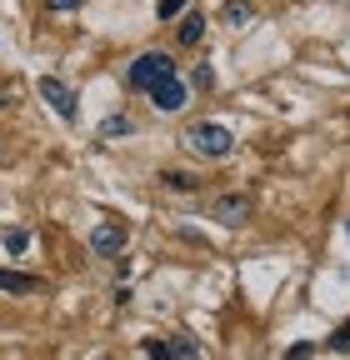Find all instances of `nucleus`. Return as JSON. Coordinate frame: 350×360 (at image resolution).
Here are the masks:
<instances>
[{"label":"nucleus","mask_w":350,"mask_h":360,"mask_svg":"<svg viewBox=\"0 0 350 360\" xmlns=\"http://www.w3.org/2000/svg\"><path fill=\"white\" fill-rule=\"evenodd\" d=\"M150 101H155V110H165V115H175L190 96H186V80L181 75H165V80H155L150 85Z\"/></svg>","instance_id":"7ed1b4c3"},{"label":"nucleus","mask_w":350,"mask_h":360,"mask_svg":"<svg viewBox=\"0 0 350 360\" xmlns=\"http://www.w3.org/2000/svg\"><path fill=\"white\" fill-rule=\"evenodd\" d=\"M250 210H255V200H250V195H221V200L210 205V215L221 220V225H240Z\"/></svg>","instance_id":"423d86ee"},{"label":"nucleus","mask_w":350,"mask_h":360,"mask_svg":"<svg viewBox=\"0 0 350 360\" xmlns=\"http://www.w3.org/2000/svg\"><path fill=\"white\" fill-rule=\"evenodd\" d=\"M141 350H145V360H175V340H160V335L141 340Z\"/></svg>","instance_id":"9d476101"},{"label":"nucleus","mask_w":350,"mask_h":360,"mask_svg":"<svg viewBox=\"0 0 350 360\" xmlns=\"http://www.w3.org/2000/svg\"><path fill=\"white\" fill-rule=\"evenodd\" d=\"M0 290L25 295V290H40V281H35V276H20V270H0Z\"/></svg>","instance_id":"6e6552de"},{"label":"nucleus","mask_w":350,"mask_h":360,"mask_svg":"<svg viewBox=\"0 0 350 360\" xmlns=\"http://www.w3.org/2000/svg\"><path fill=\"white\" fill-rule=\"evenodd\" d=\"M25 245H30L25 231H6V250H11V255H25Z\"/></svg>","instance_id":"ddd939ff"},{"label":"nucleus","mask_w":350,"mask_h":360,"mask_svg":"<svg viewBox=\"0 0 350 360\" xmlns=\"http://www.w3.org/2000/svg\"><path fill=\"white\" fill-rule=\"evenodd\" d=\"M46 11H80V0H46Z\"/></svg>","instance_id":"f3484780"},{"label":"nucleus","mask_w":350,"mask_h":360,"mask_svg":"<svg viewBox=\"0 0 350 360\" xmlns=\"http://www.w3.org/2000/svg\"><path fill=\"white\" fill-rule=\"evenodd\" d=\"M221 20H226L231 30L250 25V20H255V11H250V0H226V6H221Z\"/></svg>","instance_id":"0eeeda50"},{"label":"nucleus","mask_w":350,"mask_h":360,"mask_svg":"<svg viewBox=\"0 0 350 360\" xmlns=\"http://www.w3.org/2000/svg\"><path fill=\"white\" fill-rule=\"evenodd\" d=\"M181 11H186V0H160V20H175Z\"/></svg>","instance_id":"2eb2a0df"},{"label":"nucleus","mask_w":350,"mask_h":360,"mask_svg":"<svg viewBox=\"0 0 350 360\" xmlns=\"http://www.w3.org/2000/svg\"><path fill=\"white\" fill-rule=\"evenodd\" d=\"M115 135H130V115H110L101 125V141H115Z\"/></svg>","instance_id":"f8f14e48"},{"label":"nucleus","mask_w":350,"mask_h":360,"mask_svg":"<svg viewBox=\"0 0 350 360\" xmlns=\"http://www.w3.org/2000/svg\"><path fill=\"white\" fill-rule=\"evenodd\" d=\"M40 96L51 101V110H56L60 120H75V115H80V105H75V96H70V85H65V80H56V75L40 80Z\"/></svg>","instance_id":"20e7f679"},{"label":"nucleus","mask_w":350,"mask_h":360,"mask_svg":"<svg viewBox=\"0 0 350 360\" xmlns=\"http://www.w3.org/2000/svg\"><path fill=\"white\" fill-rule=\"evenodd\" d=\"M175 360H205V355L195 350V340H175Z\"/></svg>","instance_id":"4468645a"},{"label":"nucleus","mask_w":350,"mask_h":360,"mask_svg":"<svg viewBox=\"0 0 350 360\" xmlns=\"http://www.w3.org/2000/svg\"><path fill=\"white\" fill-rule=\"evenodd\" d=\"M160 180H165L170 191H195V186H200V180H195V175H186V170H160Z\"/></svg>","instance_id":"9b49d317"},{"label":"nucleus","mask_w":350,"mask_h":360,"mask_svg":"<svg viewBox=\"0 0 350 360\" xmlns=\"http://www.w3.org/2000/svg\"><path fill=\"white\" fill-rule=\"evenodd\" d=\"M200 40H205V15L190 11V15L181 20V45H200Z\"/></svg>","instance_id":"1a4fd4ad"},{"label":"nucleus","mask_w":350,"mask_h":360,"mask_svg":"<svg viewBox=\"0 0 350 360\" xmlns=\"http://www.w3.org/2000/svg\"><path fill=\"white\" fill-rule=\"evenodd\" d=\"M330 345H335V350H350V326H340V330L330 335Z\"/></svg>","instance_id":"dca6fc26"},{"label":"nucleus","mask_w":350,"mask_h":360,"mask_svg":"<svg viewBox=\"0 0 350 360\" xmlns=\"http://www.w3.org/2000/svg\"><path fill=\"white\" fill-rule=\"evenodd\" d=\"M125 236H130V231H125L120 220H115V225H96V231H91V250H96V255H110V260H115V255L125 250Z\"/></svg>","instance_id":"39448f33"},{"label":"nucleus","mask_w":350,"mask_h":360,"mask_svg":"<svg viewBox=\"0 0 350 360\" xmlns=\"http://www.w3.org/2000/svg\"><path fill=\"white\" fill-rule=\"evenodd\" d=\"M181 141H186L190 155H205V160H226V155L235 150V135H231L226 125H215V120H195Z\"/></svg>","instance_id":"f257e3e1"},{"label":"nucleus","mask_w":350,"mask_h":360,"mask_svg":"<svg viewBox=\"0 0 350 360\" xmlns=\"http://www.w3.org/2000/svg\"><path fill=\"white\" fill-rule=\"evenodd\" d=\"M165 75H175V60H170L165 51H145V56L130 60V85H141V90H150V85L165 80Z\"/></svg>","instance_id":"f03ea898"}]
</instances>
